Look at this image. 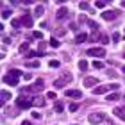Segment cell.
I'll use <instances>...</instances> for the list:
<instances>
[{
	"mask_svg": "<svg viewBox=\"0 0 125 125\" xmlns=\"http://www.w3.org/2000/svg\"><path fill=\"white\" fill-rule=\"evenodd\" d=\"M0 96H2V104H5L9 98H11V95H9V91H5V89H2V93H0Z\"/></svg>",
	"mask_w": 125,
	"mask_h": 125,
	"instance_id": "d6986e66",
	"label": "cell"
},
{
	"mask_svg": "<svg viewBox=\"0 0 125 125\" xmlns=\"http://www.w3.org/2000/svg\"><path fill=\"white\" fill-rule=\"evenodd\" d=\"M21 25L23 27H32V16L31 14H23L21 16Z\"/></svg>",
	"mask_w": 125,
	"mask_h": 125,
	"instance_id": "7c38bea8",
	"label": "cell"
},
{
	"mask_svg": "<svg viewBox=\"0 0 125 125\" xmlns=\"http://www.w3.org/2000/svg\"><path fill=\"white\" fill-rule=\"evenodd\" d=\"M123 57H125V55H123Z\"/></svg>",
	"mask_w": 125,
	"mask_h": 125,
	"instance_id": "7dc6e473",
	"label": "cell"
},
{
	"mask_svg": "<svg viewBox=\"0 0 125 125\" xmlns=\"http://www.w3.org/2000/svg\"><path fill=\"white\" fill-rule=\"evenodd\" d=\"M93 68H96V70H102V68H104V62L96 59V61H93Z\"/></svg>",
	"mask_w": 125,
	"mask_h": 125,
	"instance_id": "603a6c76",
	"label": "cell"
},
{
	"mask_svg": "<svg viewBox=\"0 0 125 125\" xmlns=\"http://www.w3.org/2000/svg\"><path fill=\"white\" fill-rule=\"evenodd\" d=\"M88 39V34L86 32H81V34H77V38H75V43H84Z\"/></svg>",
	"mask_w": 125,
	"mask_h": 125,
	"instance_id": "9a60e30c",
	"label": "cell"
},
{
	"mask_svg": "<svg viewBox=\"0 0 125 125\" xmlns=\"http://www.w3.org/2000/svg\"><path fill=\"white\" fill-rule=\"evenodd\" d=\"M9 16H11V11L9 9H4L2 11V18H9Z\"/></svg>",
	"mask_w": 125,
	"mask_h": 125,
	"instance_id": "d6a6232c",
	"label": "cell"
},
{
	"mask_svg": "<svg viewBox=\"0 0 125 125\" xmlns=\"http://www.w3.org/2000/svg\"><path fill=\"white\" fill-rule=\"evenodd\" d=\"M11 25H13V27H20L21 25V18H14L13 21H11Z\"/></svg>",
	"mask_w": 125,
	"mask_h": 125,
	"instance_id": "f546056e",
	"label": "cell"
},
{
	"mask_svg": "<svg viewBox=\"0 0 125 125\" xmlns=\"http://www.w3.org/2000/svg\"><path fill=\"white\" fill-rule=\"evenodd\" d=\"M79 7H81L82 11H84V9H89V4H88V2H79Z\"/></svg>",
	"mask_w": 125,
	"mask_h": 125,
	"instance_id": "1f68e13d",
	"label": "cell"
},
{
	"mask_svg": "<svg viewBox=\"0 0 125 125\" xmlns=\"http://www.w3.org/2000/svg\"><path fill=\"white\" fill-rule=\"evenodd\" d=\"M113 115L125 122V109H123V107H116V109H113Z\"/></svg>",
	"mask_w": 125,
	"mask_h": 125,
	"instance_id": "8fae6325",
	"label": "cell"
},
{
	"mask_svg": "<svg viewBox=\"0 0 125 125\" xmlns=\"http://www.w3.org/2000/svg\"><path fill=\"white\" fill-rule=\"evenodd\" d=\"M70 29L72 31H77V23H70Z\"/></svg>",
	"mask_w": 125,
	"mask_h": 125,
	"instance_id": "b9f144b4",
	"label": "cell"
},
{
	"mask_svg": "<svg viewBox=\"0 0 125 125\" xmlns=\"http://www.w3.org/2000/svg\"><path fill=\"white\" fill-rule=\"evenodd\" d=\"M68 16H70V11H68L66 7H61V9L57 11V14H55V18H57V20L61 21V20H66Z\"/></svg>",
	"mask_w": 125,
	"mask_h": 125,
	"instance_id": "ba28073f",
	"label": "cell"
},
{
	"mask_svg": "<svg viewBox=\"0 0 125 125\" xmlns=\"http://www.w3.org/2000/svg\"><path fill=\"white\" fill-rule=\"evenodd\" d=\"M9 73H11L13 77H20V75H21V72H20V70H11Z\"/></svg>",
	"mask_w": 125,
	"mask_h": 125,
	"instance_id": "836d02e7",
	"label": "cell"
},
{
	"mask_svg": "<svg viewBox=\"0 0 125 125\" xmlns=\"http://www.w3.org/2000/svg\"><path fill=\"white\" fill-rule=\"evenodd\" d=\"M45 47H47V43H45V41H39V52H41V54H43Z\"/></svg>",
	"mask_w": 125,
	"mask_h": 125,
	"instance_id": "e575fe53",
	"label": "cell"
},
{
	"mask_svg": "<svg viewBox=\"0 0 125 125\" xmlns=\"http://www.w3.org/2000/svg\"><path fill=\"white\" fill-rule=\"evenodd\" d=\"M61 79H62L64 82H72V81H73V75H72L70 72H61Z\"/></svg>",
	"mask_w": 125,
	"mask_h": 125,
	"instance_id": "4fadbf2b",
	"label": "cell"
},
{
	"mask_svg": "<svg viewBox=\"0 0 125 125\" xmlns=\"http://www.w3.org/2000/svg\"><path fill=\"white\" fill-rule=\"evenodd\" d=\"M118 98H120V95H118V93H107V96H105V100H109V102H115Z\"/></svg>",
	"mask_w": 125,
	"mask_h": 125,
	"instance_id": "ac0fdd59",
	"label": "cell"
},
{
	"mask_svg": "<svg viewBox=\"0 0 125 125\" xmlns=\"http://www.w3.org/2000/svg\"><path fill=\"white\" fill-rule=\"evenodd\" d=\"M59 45H61V41H59V39H55V36L50 39V47H52V48H57Z\"/></svg>",
	"mask_w": 125,
	"mask_h": 125,
	"instance_id": "44dd1931",
	"label": "cell"
},
{
	"mask_svg": "<svg viewBox=\"0 0 125 125\" xmlns=\"http://www.w3.org/2000/svg\"><path fill=\"white\" fill-rule=\"evenodd\" d=\"M82 84H84V88H93L95 89V84H98V79H95V77H86L82 81Z\"/></svg>",
	"mask_w": 125,
	"mask_h": 125,
	"instance_id": "8992f818",
	"label": "cell"
},
{
	"mask_svg": "<svg viewBox=\"0 0 125 125\" xmlns=\"http://www.w3.org/2000/svg\"><path fill=\"white\" fill-rule=\"evenodd\" d=\"M39 55H43V54H38V52H29V54H27V59H34V57H39Z\"/></svg>",
	"mask_w": 125,
	"mask_h": 125,
	"instance_id": "f1b7e54d",
	"label": "cell"
},
{
	"mask_svg": "<svg viewBox=\"0 0 125 125\" xmlns=\"http://www.w3.org/2000/svg\"><path fill=\"white\" fill-rule=\"evenodd\" d=\"M118 16V11H105V13H102V18H104L105 21H111V20H115Z\"/></svg>",
	"mask_w": 125,
	"mask_h": 125,
	"instance_id": "9c48e42d",
	"label": "cell"
},
{
	"mask_svg": "<svg viewBox=\"0 0 125 125\" xmlns=\"http://www.w3.org/2000/svg\"><path fill=\"white\" fill-rule=\"evenodd\" d=\"M64 95L68 96V98H81V96H82V93L79 91V89H66Z\"/></svg>",
	"mask_w": 125,
	"mask_h": 125,
	"instance_id": "30bf717a",
	"label": "cell"
},
{
	"mask_svg": "<svg viewBox=\"0 0 125 125\" xmlns=\"http://www.w3.org/2000/svg\"><path fill=\"white\" fill-rule=\"evenodd\" d=\"M21 125H32V122H27V120H23V122H21Z\"/></svg>",
	"mask_w": 125,
	"mask_h": 125,
	"instance_id": "7bdbcfd3",
	"label": "cell"
},
{
	"mask_svg": "<svg viewBox=\"0 0 125 125\" xmlns=\"http://www.w3.org/2000/svg\"><path fill=\"white\" fill-rule=\"evenodd\" d=\"M48 66H50V68H59V66H61V62H59L57 59H52V61L48 62Z\"/></svg>",
	"mask_w": 125,
	"mask_h": 125,
	"instance_id": "d4e9b609",
	"label": "cell"
},
{
	"mask_svg": "<svg viewBox=\"0 0 125 125\" xmlns=\"http://www.w3.org/2000/svg\"><path fill=\"white\" fill-rule=\"evenodd\" d=\"M120 5H122V7H125V0H123V2H122V4H120Z\"/></svg>",
	"mask_w": 125,
	"mask_h": 125,
	"instance_id": "ee69618b",
	"label": "cell"
},
{
	"mask_svg": "<svg viewBox=\"0 0 125 125\" xmlns=\"http://www.w3.org/2000/svg\"><path fill=\"white\" fill-rule=\"evenodd\" d=\"M32 104H34V100L25 98L23 95H20L18 98H16V107H18V109H29V107H32Z\"/></svg>",
	"mask_w": 125,
	"mask_h": 125,
	"instance_id": "3957f363",
	"label": "cell"
},
{
	"mask_svg": "<svg viewBox=\"0 0 125 125\" xmlns=\"http://www.w3.org/2000/svg\"><path fill=\"white\" fill-rule=\"evenodd\" d=\"M86 55H91V57H102V55H105V50L104 48H89Z\"/></svg>",
	"mask_w": 125,
	"mask_h": 125,
	"instance_id": "5b68a950",
	"label": "cell"
},
{
	"mask_svg": "<svg viewBox=\"0 0 125 125\" xmlns=\"http://www.w3.org/2000/svg\"><path fill=\"white\" fill-rule=\"evenodd\" d=\"M25 64H27V68H38L39 62H38V61H27Z\"/></svg>",
	"mask_w": 125,
	"mask_h": 125,
	"instance_id": "cb8c5ba5",
	"label": "cell"
},
{
	"mask_svg": "<svg viewBox=\"0 0 125 125\" xmlns=\"http://www.w3.org/2000/svg\"><path fill=\"white\" fill-rule=\"evenodd\" d=\"M43 88H45L43 79H36V82L31 84V86H27V88H23L21 91H27V93H38V91H43Z\"/></svg>",
	"mask_w": 125,
	"mask_h": 125,
	"instance_id": "6da1fadb",
	"label": "cell"
},
{
	"mask_svg": "<svg viewBox=\"0 0 125 125\" xmlns=\"http://www.w3.org/2000/svg\"><path fill=\"white\" fill-rule=\"evenodd\" d=\"M118 39H120V34L115 32V34H113V41H118Z\"/></svg>",
	"mask_w": 125,
	"mask_h": 125,
	"instance_id": "f35d334b",
	"label": "cell"
},
{
	"mask_svg": "<svg viewBox=\"0 0 125 125\" xmlns=\"http://www.w3.org/2000/svg\"><path fill=\"white\" fill-rule=\"evenodd\" d=\"M29 45H31L29 41H25V43H21V45H20V52H21V54H23V52H27V50H29Z\"/></svg>",
	"mask_w": 125,
	"mask_h": 125,
	"instance_id": "7402d4cb",
	"label": "cell"
},
{
	"mask_svg": "<svg viewBox=\"0 0 125 125\" xmlns=\"http://www.w3.org/2000/svg\"><path fill=\"white\" fill-rule=\"evenodd\" d=\"M89 123H93V125H96V123H100V122H105L107 120V116L104 115V113H93V115H89Z\"/></svg>",
	"mask_w": 125,
	"mask_h": 125,
	"instance_id": "277c9868",
	"label": "cell"
},
{
	"mask_svg": "<svg viewBox=\"0 0 125 125\" xmlns=\"http://www.w3.org/2000/svg\"><path fill=\"white\" fill-rule=\"evenodd\" d=\"M79 21H81V23H88V18H86V16H84V14H81V18H79Z\"/></svg>",
	"mask_w": 125,
	"mask_h": 125,
	"instance_id": "d590c367",
	"label": "cell"
},
{
	"mask_svg": "<svg viewBox=\"0 0 125 125\" xmlns=\"http://www.w3.org/2000/svg\"><path fill=\"white\" fill-rule=\"evenodd\" d=\"M34 105H41V107H43V105H45V100L41 98V96H38V98L34 100Z\"/></svg>",
	"mask_w": 125,
	"mask_h": 125,
	"instance_id": "4316f807",
	"label": "cell"
},
{
	"mask_svg": "<svg viewBox=\"0 0 125 125\" xmlns=\"http://www.w3.org/2000/svg\"><path fill=\"white\" fill-rule=\"evenodd\" d=\"M54 109L57 111V113H61L62 109H64V105H62V102H55V105H54Z\"/></svg>",
	"mask_w": 125,
	"mask_h": 125,
	"instance_id": "484cf974",
	"label": "cell"
},
{
	"mask_svg": "<svg viewBox=\"0 0 125 125\" xmlns=\"http://www.w3.org/2000/svg\"><path fill=\"white\" fill-rule=\"evenodd\" d=\"M23 79H25V81H31L32 75H31V73H23Z\"/></svg>",
	"mask_w": 125,
	"mask_h": 125,
	"instance_id": "ab89813d",
	"label": "cell"
},
{
	"mask_svg": "<svg viewBox=\"0 0 125 125\" xmlns=\"http://www.w3.org/2000/svg\"><path fill=\"white\" fill-rule=\"evenodd\" d=\"M32 118H36V120H38V118H41V115H39V113H32Z\"/></svg>",
	"mask_w": 125,
	"mask_h": 125,
	"instance_id": "60d3db41",
	"label": "cell"
},
{
	"mask_svg": "<svg viewBox=\"0 0 125 125\" xmlns=\"http://www.w3.org/2000/svg\"><path fill=\"white\" fill-rule=\"evenodd\" d=\"M73 125H77V123H73Z\"/></svg>",
	"mask_w": 125,
	"mask_h": 125,
	"instance_id": "bcb514c9",
	"label": "cell"
},
{
	"mask_svg": "<svg viewBox=\"0 0 125 125\" xmlns=\"http://www.w3.org/2000/svg\"><path fill=\"white\" fill-rule=\"evenodd\" d=\"M123 34H125V32H123Z\"/></svg>",
	"mask_w": 125,
	"mask_h": 125,
	"instance_id": "c3c4849f",
	"label": "cell"
},
{
	"mask_svg": "<svg viewBox=\"0 0 125 125\" xmlns=\"http://www.w3.org/2000/svg\"><path fill=\"white\" fill-rule=\"evenodd\" d=\"M95 7L96 9H104L105 7V2H102V0H100V2H95Z\"/></svg>",
	"mask_w": 125,
	"mask_h": 125,
	"instance_id": "4dcf8cb0",
	"label": "cell"
},
{
	"mask_svg": "<svg viewBox=\"0 0 125 125\" xmlns=\"http://www.w3.org/2000/svg\"><path fill=\"white\" fill-rule=\"evenodd\" d=\"M32 38H34V39H41V38H43V32L34 31V32H32Z\"/></svg>",
	"mask_w": 125,
	"mask_h": 125,
	"instance_id": "83f0119b",
	"label": "cell"
},
{
	"mask_svg": "<svg viewBox=\"0 0 125 125\" xmlns=\"http://www.w3.org/2000/svg\"><path fill=\"white\" fill-rule=\"evenodd\" d=\"M122 70H123V73H125V66H123V68H122Z\"/></svg>",
	"mask_w": 125,
	"mask_h": 125,
	"instance_id": "f6af8a7d",
	"label": "cell"
},
{
	"mask_svg": "<svg viewBox=\"0 0 125 125\" xmlns=\"http://www.w3.org/2000/svg\"><path fill=\"white\" fill-rule=\"evenodd\" d=\"M2 81H4L5 84H9V86H16V84H18V77H13L11 73H7V75H4Z\"/></svg>",
	"mask_w": 125,
	"mask_h": 125,
	"instance_id": "52a82bcc",
	"label": "cell"
},
{
	"mask_svg": "<svg viewBox=\"0 0 125 125\" xmlns=\"http://www.w3.org/2000/svg\"><path fill=\"white\" fill-rule=\"evenodd\" d=\"M96 39H100V43H104V45L109 43V38H107V34H104V32H100L98 36H96Z\"/></svg>",
	"mask_w": 125,
	"mask_h": 125,
	"instance_id": "e0dca14e",
	"label": "cell"
},
{
	"mask_svg": "<svg viewBox=\"0 0 125 125\" xmlns=\"http://www.w3.org/2000/svg\"><path fill=\"white\" fill-rule=\"evenodd\" d=\"M43 13H45L43 5H36V9H34V16H36V18H41Z\"/></svg>",
	"mask_w": 125,
	"mask_h": 125,
	"instance_id": "5bb4252c",
	"label": "cell"
},
{
	"mask_svg": "<svg viewBox=\"0 0 125 125\" xmlns=\"http://www.w3.org/2000/svg\"><path fill=\"white\" fill-rule=\"evenodd\" d=\"M47 98H54V100H55L57 96H55V93H54V91H48V93H47Z\"/></svg>",
	"mask_w": 125,
	"mask_h": 125,
	"instance_id": "8d00e7d4",
	"label": "cell"
},
{
	"mask_svg": "<svg viewBox=\"0 0 125 125\" xmlns=\"http://www.w3.org/2000/svg\"><path fill=\"white\" fill-rule=\"evenodd\" d=\"M77 109H79V105H77V104H70V111H72V113H73V111H77Z\"/></svg>",
	"mask_w": 125,
	"mask_h": 125,
	"instance_id": "74e56055",
	"label": "cell"
},
{
	"mask_svg": "<svg viewBox=\"0 0 125 125\" xmlns=\"http://www.w3.org/2000/svg\"><path fill=\"white\" fill-rule=\"evenodd\" d=\"M118 86H120V84H104V86H96V88L93 89V93H95V95H104V93H109L111 89L116 93Z\"/></svg>",
	"mask_w": 125,
	"mask_h": 125,
	"instance_id": "7a4b0ae2",
	"label": "cell"
},
{
	"mask_svg": "<svg viewBox=\"0 0 125 125\" xmlns=\"http://www.w3.org/2000/svg\"><path fill=\"white\" fill-rule=\"evenodd\" d=\"M79 70H81V72H86V70H88V62L84 61V59L79 61Z\"/></svg>",
	"mask_w": 125,
	"mask_h": 125,
	"instance_id": "ffe728a7",
	"label": "cell"
},
{
	"mask_svg": "<svg viewBox=\"0 0 125 125\" xmlns=\"http://www.w3.org/2000/svg\"><path fill=\"white\" fill-rule=\"evenodd\" d=\"M64 86H66V82L62 81V79H57V81H54V88H55V89H62Z\"/></svg>",
	"mask_w": 125,
	"mask_h": 125,
	"instance_id": "2e32d148",
	"label": "cell"
}]
</instances>
